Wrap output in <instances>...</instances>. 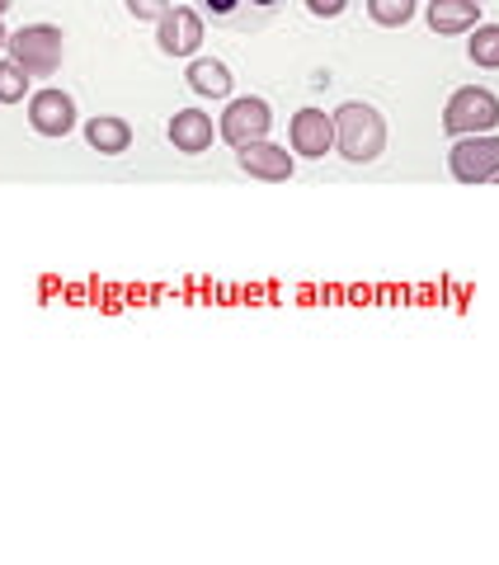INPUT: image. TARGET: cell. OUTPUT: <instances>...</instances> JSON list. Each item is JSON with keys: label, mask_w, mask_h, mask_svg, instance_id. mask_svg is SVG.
I'll return each instance as SVG.
<instances>
[{"label": "cell", "mask_w": 499, "mask_h": 565, "mask_svg": "<svg viewBox=\"0 0 499 565\" xmlns=\"http://www.w3.org/2000/svg\"><path fill=\"white\" fill-rule=\"evenodd\" d=\"M495 122H499V99L486 90V85H461V90L448 99V109H443V128L453 137L490 132Z\"/></svg>", "instance_id": "cell-3"}, {"label": "cell", "mask_w": 499, "mask_h": 565, "mask_svg": "<svg viewBox=\"0 0 499 565\" xmlns=\"http://www.w3.org/2000/svg\"><path fill=\"white\" fill-rule=\"evenodd\" d=\"M241 170L255 174V180H288L293 174V156L274 147V141H250V147H241Z\"/></svg>", "instance_id": "cell-9"}, {"label": "cell", "mask_w": 499, "mask_h": 565, "mask_svg": "<svg viewBox=\"0 0 499 565\" xmlns=\"http://www.w3.org/2000/svg\"><path fill=\"white\" fill-rule=\"evenodd\" d=\"M471 62L476 66H499V24H476Z\"/></svg>", "instance_id": "cell-14"}, {"label": "cell", "mask_w": 499, "mask_h": 565, "mask_svg": "<svg viewBox=\"0 0 499 565\" xmlns=\"http://www.w3.org/2000/svg\"><path fill=\"white\" fill-rule=\"evenodd\" d=\"M160 52H170V57H193V52L203 47V20L199 10L189 6H170L166 14H160Z\"/></svg>", "instance_id": "cell-6"}, {"label": "cell", "mask_w": 499, "mask_h": 565, "mask_svg": "<svg viewBox=\"0 0 499 565\" xmlns=\"http://www.w3.org/2000/svg\"><path fill=\"white\" fill-rule=\"evenodd\" d=\"M10 47V62L24 66V76H52L62 66V29L57 24H29L20 29L14 39L6 43Z\"/></svg>", "instance_id": "cell-2"}, {"label": "cell", "mask_w": 499, "mask_h": 565, "mask_svg": "<svg viewBox=\"0 0 499 565\" xmlns=\"http://www.w3.org/2000/svg\"><path fill=\"white\" fill-rule=\"evenodd\" d=\"M85 141L99 151V156H123L132 147V128L123 118H109V114H99V118H91L85 122Z\"/></svg>", "instance_id": "cell-11"}, {"label": "cell", "mask_w": 499, "mask_h": 565, "mask_svg": "<svg viewBox=\"0 0 499 565\" xmlns=\"http://www.w3.org/2000/svg\"><path fill=\"white\" fill-rule=\"evenodd\" d=\"M29 122L43 137H66L76 128V104H71L66 90H39V95H29Z\"/></svg>", "instance_id": "cell-7"}, {"label": "cell", "mask_w": 499, "mask_h": 565, "mask_svg": "<svg viewBox=\"0 0 499 565\" xmlns=\"http://www.w3.org/2000/svg\"><path fill=\"white\" fill-rule=\"evenodd\" d=\"M128 10L137 14V20H160V14L170 10V0H128Z\"/></svg>", "instance_id": "cell-17"}, {"label": "cell", "mask_w": 499, "mask_h": 565, "mask_svg": "<svg viewBox=\"0 0 499 565\" xmlns=\"http://www.w3.org/2000/svg\"><path fill=\"white\" fill-rule=\"evenodd\" d=\"M335 147H340L344 161L353 166H372L386 151V122L372 104L349 99L335 109Z\"/></svg>", "instance_id": "cell-1"}, {"label": "cell", "mask_w": 499, "mask_h": 565, "mask_svg": "<svg viewBox=\"0 0 499 565\" xmlns=\"http://www.w3.org/2000/svg\"><path fill=\"white\" fill-rule=\"evenodd\" d=\"M208 6H212V14H231L236 10V0H208Z\"/></svg>", "instance_id": "cell-19"}, {"label": "cell", "mask_w": 499, "mask_h": 565, "mask_svg": "<svg viewBox=\"0 0 499 565\" xmlns=\"http://www.w3.org/2000/svg\"><path fill=\"white\" fill-rule=\"evenodd\" d=\"M448 170H453V180H457V184H490V180H495V170H499V137L476 132V137L453 141Z\"/></svg>", "instance_id": "cell-4"}, {"label": "cell", "mask_w": 499, "mask_h": 565, "mask_svg": "<svg viewBox=\"0 0 499 565\" xmlns=\"http://www.w3.org/2000/svg\"><path fill=\"white\" fill-rule=\"evenodd\" d=\"M250 6H274V0H250Z\"/></svg>", "instance_id": "cell-21"}, {"label": "cell", "mask_w": 499, "mask_h": 565, "mask_svg": "<svg viewBox=\"0 0 499 565\" xmlns=\"http://www.w3.org/2000/svg\"><path fill=\"white\" fill-rule=\"evenodd\" d=\"M24 95H29V76H24V66L0 62V104H20Z\"/></svg>", "instance_id": "cell-16"}, {"label": "cell", "mask_w": 499, "mask_h": 565, "mask_svg": "<svg viewBox=\"0 0 499 565\" xmlns=\"http://www.w3.org/2000/svg\"><path fill=\"white\" fill-rule=\"evenodd\" d=\"M495 180H499V170H495Z\"/></svg>", "instance_id": "cell-23"}, {"label": "cell", "mask_w": 499, "mask_h": 565, "mask_svg": "<svg viewBox=\"0 0 499 565\" xmlns=\"http://www.w3.org/2000/svg\"><path fill=\"white\" fill-rule=\"evenodd\" d=\"M6 10H10V0H0V14H6Z\"/></svg>", "instance_id": "cell-22"}, {"label": "cell", "mask_w": 499, "mask_h": 565, "mask_svg": "<svg viewBox=\"0 0 499 565\" xmlns=\"http://www.w3.org/2000/svg\"><path fill=\"white\" fill-rule=\"evenodd\" d=\"M269 122H274L269 104L255 99V95H245V99H231V104H226V114H222V128H217V132L241 151V147H250V141H264Z\"/></svg>", "instance_id": "cell-5"}, {"label": "cell", "mask_w": 499, "mask_h": 565, "mask_svg": "<svg viewBox=\"0 0 499 565\" xmlns=\"http://www.w3.org/2000/svg\"><path fill=\"white\" fill-rule=\"evenodd\" d=\"M476 20H480L476 0H434L429 6V24L438 33H467V29H476Z\"/></svg>", "instance_id": "cell-12"}, {"label": "cell", "mask_w": 499, "mask_h": 565, "mask_svg": "<svg viewBox=\"0 0 499 565\" xmlns=\"http://www.w3.org/2000/svg\"><path fill=\"white\" fill-rule=\"evenodd\" d=\"M170 141H174V151H184V156H199L212 147V118L203 109H180L170 118Z\"/></svg>", "instance_id": "cell-10"}, {"label": "cell", "mask_w": 499, "mask_h": 565, "mask_svg": "<svg viewBox=\"0 0 499 565\" xmlns=\"http://www.w3.org/2000/svg\"><path fill=\"white\" fill-rule=\"evenodd\" d=\"M189 85L199 95H212V99H222L226 90H231V71L222 66V62H212V57H199L189 66Z\"/></svg>", "instance_id": "cell-13"}, {"label": "cell", "mask_w": 499, "mask_h": 565, "mask_svg": "<svg viewBox=\"0 0 499 565\" xmlns=\"http://www.w3.org/2000/svg\"><path fill=\"white\" fill-rule=\"evenodd\" d=\"M335 147V114H320V109H301L293 118V151L307 156V161H320Z\"/></svg>", "instance_id": "cell-8"}, {"label": "cell", "mask_w": 499, "mask_h": 565, "mask_svg": "<svg viewBox=\"0 0 499 565\" xmlns=\"http://www.w3.org/2000/svg\"><path fill=\"white\" fill-rule=\"evenodd\" d=\"M6 43H10V33H6V29H0V47H6Z\"/></svg>", "instance_id": "cell-20"}, {"label": "cell", "mask_w": 499, "mask_h": 565, "mask_svg": "<svg viewBox=\"0 0 499 565\" xmlns=\"http://www.w3.org/2000/svg\"><path fill=\"white\" fill-rule=\"evenodd\" d=\"M368 14L386 29H401L410 14H415V0H368Z\"/></svg>", "instance_id": "cell-15"}, {"label": "cell", "mask_w": 499, "mask_h": 565, "mask_svg": "<svg viewBox=\"0 0 499 565\" xmlns=\"http://www.w3.org/2000/svg\"><path fill=\"white\" fill-rule=\"evenodd\" d=\"M349 0H307V10L320 14V20H335V14H344Z\"/></svg>", "instance_id": "cell-18"}, {"label": "cell", "mask_w": 499, "mask_h": 565, "mask_svg": "<svg viewBox=\"0 0 499 565\" xmlns=\"http://www.w3.org/2000/svg\"><path fill=\"white\" fill-rule=\"evenodd\" d=\"M476 6H480V0H476Z\"/></svg>", "instance_id": "cell-24"}]
</instances>
